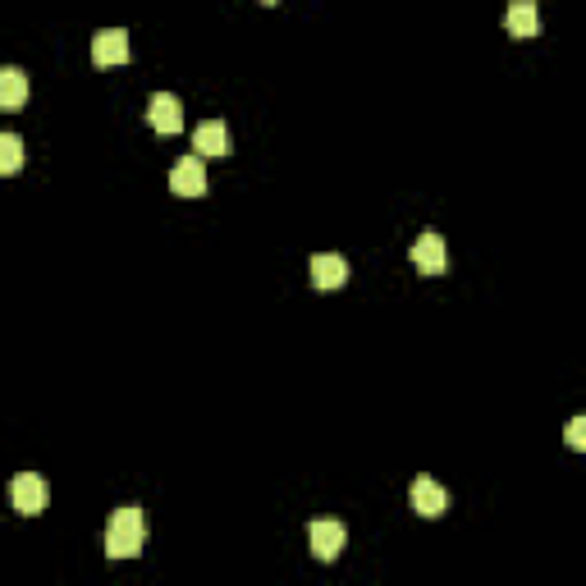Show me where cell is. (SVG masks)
I'll return each instance as SVG.
<instances>
[{
    "label": "cell",
    "mask_w": 586,
    "mask_h": 586,
    "mask_svg": "<svg viewBox=\"0 0 586 586\" xmlns=\"http://www.w3.org/2000/svg\"><path fill=\"white\" fill-rule=\"evenodd\" d=\"M504 28H509L518 42L541 33V10H536V0H513L509 14H504Z\"/></svg>",
    "instance_id": "cell-10"
},
{
    "label": "cell",
    "mask_w": 586,
    "mask_h": 586,
    "mask_svg": "<svg viewBox=\"0 0 586 586\" xmlns=\"http://www.w3.org/2000/svg\"><path fill=\"white\" fill-rule=\"evenodd\" d=\"M344 541H348V532H344V522H335V518H321V522H312V554L316 559H339L344 554Z\"/></svg>",
    "instance_id": "cell-5"
},
{
    "label": "cell",
    "mask_w": 586,
    "mask_h": 586,
    "mask_svg": "<svg viewBox=\"0 0 586 586\" xmlns=\"http://www.w3.org/2000/svg\"><path fill=\"white\" fill-rule=\"evenodd\" d=\"M344 280H348V261L339 257V252H316V257H312V284H316V289L335 293Z\"/></svg>",
    "instance_id": "cell-7"
},
{
    "label": "cell",
    "mask_w": 586,
    "mask_h": 586,
    "mask_svg": "<svg viewBox=\"0 0 586 586\" xmlns=\"http://www.w3.org/2000/svg\"><path fill=\"white\" fill-rule=\"evenodd\" d=\"M170 188H174L179 197H202V193H207V170H202V161H197V156H184V161H174Z\"/></svg>",
    "instance_id": "cell-6"
},
{
    "label": "cell",
    "mask_w": 586,
    "mask_h": 586,
    "mask_svg": "<svg viewBox=\"0 0 586 586\" xmlns=\"http://www.w3.org/2000/svg\"><path fill=\"white\" fill-rule=\"evenodd\" d=\"M142 545H147V513L142 509L110 513V522H106V554L110 559H133V554H142Z\"/></svg>",
    "instance_id": "cell-1"
},
{
    "label": "cell",
    "mask_w": 586,
    "mask_h": 586,
    "mask_svg": "<svg viewBox=\"0 0 586 586\" xmlns=\"http://www.w3.org/2000/svg\"><path fill=\"white\" fill-rule=\"evenodd\" d=\"M568 449H586V422H582V417H573V422H568Z\"/></svg>",
    "instance_id": "cell-14"
},
{
    "label": "cell",
    "mask_w": 586,
    "mask_h": 586,
    "mask_svg": "<svg viewBox=\"0 0 586 586\" xmlns=\"http://www.w3.org/2000/svg\"><path fill=\"white\" fill-rule=\"evenodd\" d=\"M10 500L19 513H42L46 504H51V486H46V477H37V472H19V477L10 481Z\"/></svg>",
    "instance_id": "cell-2"
},
{
    "label": "cell",
    "mask_w": 586,
    "mask_h": 586,
    "mask_svg": "<svg viewBox=\"0 0 586 586\" xmlns=\"http://www.w3.org/2000/svg\"><path fill=\"white\" fill-rule=\"evenodd\" d=\"M413 509L422 513V518H440V513L449 509V490L435 477H417L413 481Z\"/></svg>",
    "instance_id": "cell-8"
},
{
    "label": "cell",
    "mask_w": 586,
    "mask_h": 586,
    "mask_svg": "<svg viewBox=\"0 0 586 586\" xmlns=\"http://www.w3.org/2000/svg\"><path fill=\"white\" fill-rule=\"evenodd\" d=\"M261 5H280V0H261Z\"/></svg>",
    "instance_id": "cell-15"
},
{
    "label": "cell",
    "mask_w": 586,
    "mask_h": 586,
    "mask_svg": "<svg viewBox=\"0 0 586 586\" xmlns=\"http://www.w3.org/2000/svg\"><path fill=\"white\" fill-rule=\"evenodd\" d=\"M413 261H417V271L422 275H440L449 266V248L440 234H422V239L413 243Z\"/></svg>",
    "instance_id": "cell-9"
},
{
    "label": "cell",
    "mask_w": 586,
    "mask_h": 586,
    "mask_svg": "<svg viewBox=\"0 0 586 586\" xmlns=\"http://www.w3.org/2000/svg\"><path fill=\"white\" fill-rule=\"evenodd\" d=\"M28 101V74L14 65L0 69V110H19Z\"/></svg>",
    "instance_id": "cell-12"
},
{
    "label": "cell",
    "mask_w": 586,
    "mask_h": 586,
    "mask_svg": "<svg viewBox=\"0 0 586 586\" xmlns=\"http://www.w3.org/2000/svg\"><path fill=\"white\" fill-rule=\"evenodd\" d=\"M193 147L202 156H229V129L220 120H207L193 129Z\"/></svg>",
    "instance_id": "cell-11"
},
{
    "label": "cell",
    "mask_w": 586,
    "mask_h": 586,
    "mask_svg": "<svg viewBox=\"0 0 586 586\" xmlns=\"http://www.w3.org/2000/svg\"><path fill=\"white\" fill-rule=\"evenodd\" d=\"M23 170V142L19 133H0V174H19Z\"/></svg>",
    "instance_id": "cell-13"
},
{
    "label": "cell",
    "mask_w": 586,
    "mask_h": 586,
    "mask_svg": "<svg viewBox=\"0 0 586 586\" xmlns=\"http://www.w3.org/2000/svg\"><path fill=\"white\" fill-rule=\"evenodd\" d=\"M92 60H97L101 69L124 65V60H129V33H124V28H101V33L92 37Z\"/></svg>",
    "instance_id": "cell-3"
},
{
    "label": "cell",
    "mask_w": 586,
    "mask_h": 586,
    "mask_svg": "<svg viewBox=\"0 0 586 586\" xmlns=\"http://www.w3.org/2000/svg\"><path fill=\"white\" fill-rule=\"evenodd\" d=\"M147 120H152L156 133H165V138H170V133L184 129V106H179V97H174V92H156L152 106H147Z\"/></svg>",
    "instance_id": "cell-4"
}]
</instances>
